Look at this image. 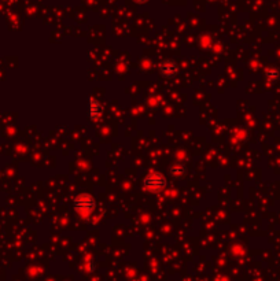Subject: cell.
<instances>
[{
  "mask_svg": "<svg viewBox=\"0 0 280 281\" xmlns=\"http://www.w3.org/2000/svg\"><path fill=\"white\" fill-rule=\"evenodd\" d=\"M74 209L80 214H89L95 209V199L92 198L88 193H81L74 199Z\"/></svg>",
  "mask_w": 280,
  "mask_h": 281,
  "instance_id": "cell-1",
  "label": "cell"
},
{
  "mask_svg": "<svg viewBox=\"0 0 280 281\" xmlns=\"http://www.w3.org/2000/svg\"><path fill=\"white\" fill-rule=\"evenodd\" d=\"M143 184H144V187H146L148 191L158 192L165 188L168 181H166L165 177H164L162 174H159V173H150L146 179H144Z\"/></svg>",
  "mask_w": 280,
  "mask_h": 281,
  "instance_id": "cell-2",
  "label": "cell"
},
{
  "mask_svg": "<svg viewBox=\"0 0 280 281\" xmlns=\"http://www.w3.org/2000/svg\"><path fill=\"white\" fill-rule=\"evenodd\" d=\"M102 104L99 103V100H96L94 97H89L88 100V115L92 121H96L101 115H102Z\"/></svg>",
  "mask_w": 280,
  "mask_h": 281,
  "instance_id": "cell-3",
  "label": "cell"
},
{
  "mask_svg": "<svg viewBox=\"0 0 280 281\" xmlns=\"http://www.w3.org/2000/svg\"><path fill=\"white\" fill-rule=\"evenodd\" d=\"M177 64L175 63L173 61H165L162 62L159 66V71L161 74L165 77H175L177 74Z\"/></svg>",
  "mask_w": 280,
  "mask_h": 281,
  "instance_id": "cell-4",
  "label": "cell"
},
{
  "mask_svg": "<svg viewBox=\"0 0 280 281\" xmlns=\"http://www.w3.org/2000/svg\"><path fill=\"white\" fill-rule=\"evenodd\" d=\"M184 172H185V169L183 166L172 167V173H175L176 176H181V174H184Z\"/></svg>",
  "mask_w": 280,
  "mask_h": 281,
  "instance_id": "cell-5",
  "label": "cell"
},
{
  "mask_svg": "<svg viewBox=\"0 0 280 281\" xmlns=\"http://www.w3.org/2000/svg\"><path fill=\"white\" fill-rule=\"evenodd\" d=\"M134 1H136L138 4H144V3H147L148 0H134Z\"/></svg>",
  "mask_w": 280,
  "mask_h": 281,
  "instance_id": "cell-6",
  "label": "cell"
}]
</instances>
